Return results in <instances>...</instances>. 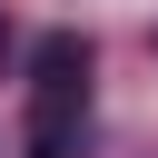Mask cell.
Wrapping results in <instances>:
<instances>
[{"mask_svg": "<svg viewBox=\"0 0 158 158\" xmlns=\"http://www.w3.org/2000/svg\"><path fill=\"white\" fill-rule=\"evenodd\" d=\"M79 109H89V40L49 30L30 49V138H20V158H69L79 148Z\"/></svg>", "mask_w": 158, "mask_h": 158, "instance_id": "obj_1", "label": "cell"}]
</instances>
